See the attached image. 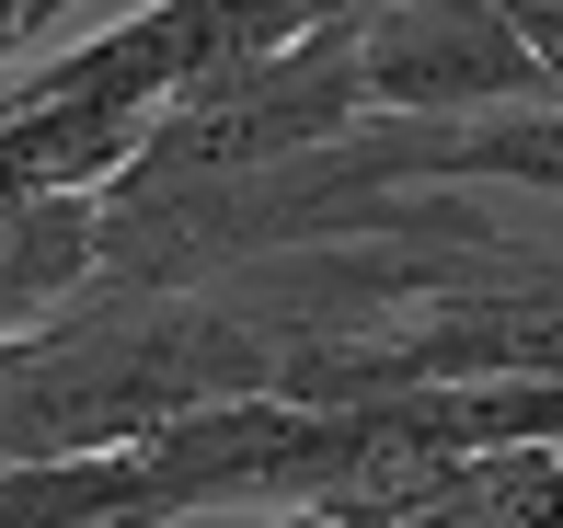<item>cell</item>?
Returning a JSON list of instances; mask_svg holds the SVG:
<instances>
[{
    "label": "cell",
    "mask_w": 563,
    "mask_h": 528,
    "mask_svg": "<svg viewBox=\"0 0 563 528\" xmlns=\"http://www.w3.org/2000/svg\"><path fill=\"white\" fill-rule=\"evenodd\" d=\"M276 391V345L219 288H92L46 334L0 345V471L126 460L208 402Z\"/></svg>",
    "instance_id": "1"
},
{
    "label": "cell",
    "mask_w": 563,
    "mask_h": 528,
    "mask_svg": "<svg viewBox=\"0 0 563 528\" xmlns=\"http://www.w3.org/2000/svg\"><path fill=\"white\" fill-rule=\"evenodd\" d=\"M495 380H563V254H518L506 231H472V241H415L391 311L299 402L495 391Z\"/></svg>",
    "instance_id": "2"
},
{
    "label": "cell",
    "mask_w": 563,
    "mask_h": 528,
    "mask_svg": "<svg viewBox=\"0 0 563 528\" xmlns=\"http://www.w3.org/2000/svg\"><path fill=\"white\" fill-rule=\"evenodd\" d=\"M356 115H368V92H356V23H311L276 58L219 69L185 104H162V127H150V149L126 172H265V161H299V149H334Z\"/></svg>",
    "instance_id": "3"
},
{
    "label": "cell",
    "mask_w": 563,
    "mask_h": 528,
    "mask_svg": "<svg viewBox=\"0 0 563 528\" xmlns=\"http://www.w3.org/2000/svg\"><path fill=\"white\" fill-rule=\"evenodd\" d=\"M356 92L402 127H472V115H552V69L506 23V0H379L356 12Z\"/></svg>",
    "instance_id": "4"
},
{
    "label": "cell",
    "mask_w": 563,
    "mask_h": 528,
    "mask_svg": "<svg viewBox=\"0 0 563 528\" xmlns=\"http://www.w3.org/2000/svg\"><path fill=\"white\" fill-rule=\"evenodd\" d=\"M104 288V195H0V345Z\"/></svg>",
    "instance_id": "5"
},
{
    "label": "cell",
    "mask_w": 563,
    "mask_h": 528,
    "mask_svg": "<svg viewBox=\"0 0 563 528\" xmlns=\"http://www.w3.org/2000/svg\"><path fill=\"white\" fill-rule=\"evenodd\" d=\"M402 528H563V448H483L449 460L402 506Z\"/></svg>",
    "instance_id": "6"
},
{
    "label": "cell",
    "mask_w": 563,
    "mask_h": 528,
    "mask_svg": "<svg viewBox=\"0 0 563 528\" xmlns=\"http://www.w3.org/2000/svg\"><path fill=\"white\" fill-rule=\"evenodd\" d=\"M276 528H356V517H322V506H288V517H276Z\"/></svg>",
    "instance_id": "7"
}]
</instances>
